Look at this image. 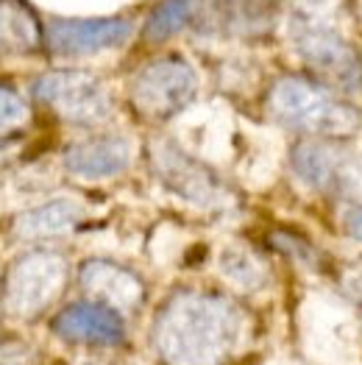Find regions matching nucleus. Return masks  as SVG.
Returning a JSON list of instances; mask_svg holds the SVG:
<instances>
[{"instance_id":"2eb2a0df","label":"nucleus","mask_w":362,"mask_h":365,"mask_svg":"<svg viewBox=\"0 0 362 365\" xmlns=\"http://www.w3.org/2000/svg\"><path fill=\"white\" fill-rule=\"evenodd\" d=\"M220 271H223V276H226L232 284H237L242 290H259V287L268 282V268H265V262H262L254 251H248V248H242V245H232V248L223 251V257H220Z\"/></svg>"},{"instance_id":"9d476101","label":"nucleus","mask_w":362,"mask_h":365,"mask_svg":"<svg viewBox=\"0 0 362 365\" xmlns=\"http://www.w3.org/2000/svg\"><path fill=\"white\" fill-rule=\"evenodd\" d=\"M78 282L84 287V293L92 296L95 302L112 307L118 312H131L143 304L145 299V284L143 279L123 268L118 262H109V259H90L81 265V274Z\"/></svg>"},{"instance_id":"6ab92c4d","label":"nucleus","mask_w":362,"mask_h":365,"mask_svg":"<svg viewBox=\"0 0 362 365\" xmlns=\"http://www.w3.org/2000/svg\"><path fill=\"white\" fill-rule=\"evenodd\" d=\"M343 226H346L348 237L362 240V204H357V207H348V210H346V215H343Z\"/></svg>"},{"instance_id":"20e7f679","label":"nucleus","mask_w":362,"mask_h":365,"mask_svg":"<svg viewBox=\"0 0 362 365\" xmlns=\"http://www.w3.org/2000/svg\"><path fill=\"white\" fill-rule=\"evenodd\" d=\"M67 282V259L56 251H29L3 276V307L9 315L31 321L59 299Z\"/></svg>"},{"instance_id":"0eeeda50","label":"nucleus","mask_w":362,"mask_h":365,"mask_svg":"<svg viewBox=\"0 0 362 365\" xmlns=\"http://www.w3.org/2000/svg\"><path fill=\"white\" fill-rule=\"evenodd\" d=\"M153 168H156L159 179L173 192H179L184 201H190L195 207L217 210L229 201L226 187L220 184V179L210 168L195 162L192 156H187L173 143H156L153 145Z\"/></svg>"},{"instance_id":"f3484780","label":"nucleus","mask_w":362,"mask_h":365,"mask_svg":"<svg viewBox=\"0 0 362 365\" xmlns=\"http://www.w3.org/2000/svg\"><path fill=\"white\" fill-rule=\"evenodd\" d=\"M26 120H29V106H26V101L17 95V90L0 84V134L20 128Z\"/></svg>"},{"instance_id":"a211bd4d","label":"nucleus","mask_w":362,"mask_h":365,"mask_svg":"<svg viewBox=\"0 0 362 365\" xmlns=\"http://www.w3.org/2000/svg\"><path fill=\"white\" fill-rule=\"evenodd\" d=\"M33 349L23 343H6L0 340V365H31Z\"/></svg>"},{"instance_id":"39448f33","label":"nucleus","mask_w":362,"mask_h":365,"mask_svg":"<svg viewBox=\"0 0 362 365\" xmlns=\"http://www.w3.org/2000/svg\"><path fill=\"white\" fill-rule=\"evenodd\" d=\"M198 92V76L190 61L181 56H165L145 64L134 84H131V103L140 115L153 120H167L192 103Z\"/></svg>"},{"instance_id":"1a4fd4ad","label":"nucleus","mask_w":362,"mask_h":365,"mask_svg":"<svg viewBox=\"0 0 362 365\" xmlns=\"http://www.w3.org/2000/svg\"><path fill=\"white\" fill-rule=\"evenodd\" d=\"M53 332L67 343L118 346L125 337V324L112 307L100 302H76L53 318Z\"/></svg>"},{"instance_id":"dca6fc26","label":"nucleus","mask_w":362,"mask_h":365,"mask_svg":"<svg viewBox=\"0 0 362 365\" xmlns=\"http://www.w3.org/2000/svg\"><path fill=\"white\" fill-rule=\"evenodd\" d=\"M195 11V0H162L151 11L145 23V36L151 42H162L173 34H179Z\"/></svg>"},{"instance_id":"f8f14e48","label":"nucleus","mask_w":362,"mask_h":365,"mask_svg":"<svg viewBox=\"0 0 362 365\" xmlns=\"http://www.w3.org/2000/svg\"><path fill=\"white\" fill-rule=\"evenodd\" d=\"M131 148L123 137L115 134H103V137H92L84 143L70 145L64 153V165L70 173L81 176V179H109L118 176L120 170L128 168Z\"/></svg>"},{"instance_id":"aec40b11","label":"nucleus","mask_w":362,"mask_h":365,"mask_svg":"<svg viewBox=\"0 0 362 365\" xmlns=\"http://www.w3.org/2000/svg\"><path fill=\"white\" fill-rule=\"evenodd\" d=\"M343 287H346V293H348L351 299L362 302V265L351 268V271L346 274V279H343Z\"/></svg>"},{"instance_id":"7ed1b4c3","label":"nucleus","mask_w":362,"mask_h":365,"mask_svg":"<svg viewBox=\"0 0 362 365\" xmlns=\"http://www.w3.org/2000/svg\"><path fill=\"white\" fill-rule=\"evenodd\" d=\"M293 42L309 67L332 78L343 90H362V59L357 51L340 36L329 20L321 17L318 0H304L293 14Z\"/></svg>"},{"instance_id":"f03ea898","label":"nucleus","mask_w":362,"mask_h":365,"mask_svg":"<svg viewBox=\"0 0 362 365\" xmlns=\"http://www.w3.org/2000/svg\"><path fill=\"white\" fill-rule=\"evenodd\" d=\"M268 109L281 125L306 134L340 137L357 131L360 125V112L348 101L337 98L334 92L315 81L293 76L273 84L268 95Z\"/></svg>"},{"instance_id":"423d86ee","label":"nucleus","mask_w":362,"mask_h":365,"mask_svg":"<svg viewBox=\"0 0 362 365\" xmlns=\"http://www.w3.org/2000/svg\"><path fill=\"white\" fill-rule=\"evenodd\" d=\"M33 98L53 109L61 120L92 125L109 115V95L103 84L81 70H53L36 78Z\"/></svg>"},{"instance_id":"6e6552de","label":"nucleus","mask_w":362,"mask_h":365,"mask_svg":"<svg viewBox=\"0 0 362 365\" xmlns=\"http://www.w3.org/2000/svg\"><path fill=\"white\" fill-rule=\"evenodd\" d=\"M131 23L120 17L106 20H53L48 29V48L56 56H84L118 48L128 39Z\"/></svg>"},{"instance_id":"ddd939ff","label":"nucleus","mask_w":362,"mask_h":365,"mask_svg":"<svg viewBox=\"0 0 362 365\" xmlns=\"http://www.w3.org/2000/svg\"><path fill=\"white\" fill-rule=\"evenodd\" d=\"M84 210L70 201V198H56V201H48L36 210L17 215L11 232L17 240H48V237H59L67 235L70 229L78 226Z\"/></svg>"},{"instance_id":"f257e3e1","label":"nucleus","mask_w":362,"mask_h":365,"mask_svg":"<svg viewBox=\"0 0 362 365\" xmlns=\"http://www.w3.org/2000/svg\"><path fill=\"white\" fill-rule=\"evenodd\" d=\"M240 337V307L201 290L170 296L153 324L156 351L167 365H226Z\"/></svg>"},{"instance_id":"9b49d317","label":"nucleus","mask_w":362,"mask_h":365,"mask_svg":"<svg viewBox=\"0 0 362 365\" xmlns=\"http://www.w3.org/2000/svg\"><path fill=\"white\" fill-rule=\"evenodd\" d=\"M293 170L304 184L321 192L346 190L354 176V162L334 143H301L293 151Z\"/></svg>"},{"instance_id":"4468645a","label":"nucleus","mask_w":362,"mask_h":365,"mask_svg":"<svg viewBox=\"0 0 362 365\" xmlns=\"http://www.w3.org/2000/svg\"><path fill=\"white\" fill-rule=\"evenodd\" d=\"M42 29L23 0H0V56H20L36 51Z\"/></svg>"}]
</instances>
